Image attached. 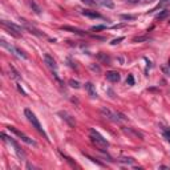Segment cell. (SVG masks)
Wrapping results in <instances>:
<instances>
[{"mask_svg": "<svg viewBox=\"0 0 170 170\" xmlns=\"http://www.w3.org/2000/svg\"><path fill=\"white\" fill-rule=\"evenodd\" d=\"M24 114H25V117L28 118V121H29V122L32 124V126H33L35 129L39 131L41 136H44V138H45L47 141H49V138H48V134L45 133V130L41 128V124H40V121L37 120L36 114H35L31 110V109H25V110H24Z\"/></svg>", "mask_w": 170, "mask_h": 170, "instance_id": "cell-1", "label": "cell"}, {"mask_svg": "<svg viewBox=\"0 0 170 170\" xmlns=\"http://www.w3.org/2000/svg\"><path fill=\"white\" fill-rule=\"evenodd\" d=\"M89 137H91L92 142L94 144V145L97 146L100 150H107L108 147H109L108 140L104 138V137H102L97 130H94V129H91V130H89Z\"/></svg>", "mask_w": 170, "mask_h": 170, "instance_id": "cell-2", "label": "cell"}, {"mask_svg": "<svg viewBox=\"0 0 170 170\" xmlns=\"http://www.w3.org/2000/svg\"><path fill=\"white\" fill-rule=\"evenodd\" d=\"M101 116L104 118H107L109 121H113V122H120V121H126V117H124L121 113H116V112H112L108 108H101L100 110Z\"/></svg>", "mask_w": 170, "mask_h": 170, "instance_id": "cell-3", "label": "cell"}, {"mask_svg": "<svg viewBox=\"0 0 170 170\" xmlns=\"http://www.w3.org/2000/svg\"><path fill=\"white\" fill-rule=\"evenodd\" d=\"M0 44H2V47H4L5 49H8L11 53L16 54V56H17V57H20V59H27V57H28L27 54H25V53H24L21 49H19L17 47H14V45H11V44H8L5 40H3V39H2V43H0Z\"/></svg>", "mask_w": 170, "mask_h": 170, "instance_id": "cell-4", "label": "cell"}, {"mask_svg": "<svg viewBox=\"0 0 170 170\" xmlns=\"http://www.w3.org/2000/svg\"><path fill=\"white\" fill-rule=\"evenodd\" d=\"M2 24L4 25V27L9 31V33H11L12 36L20 37V32L23 31V28H21V27H19V25H16V24H14V23H8L7 20H2Z\"/></svg>", "mask_w": 170, "mask_h": 170, "instance_id": "cell-5", "label": "cell"}, {"mask_svg": "<svg viewBox=\"0 0 170 170\" xmlns=\"http://www.w3.org/2000/svg\"><path fill=\"white\" fill-rule=\"evenodd\" d=\"M2 137H3V140H4V141H8V142L11 144V145L14 146V147H15V152H16V154H17L19 157H20L21 159H25V153L23 152V150H21V147L19 146V144L16 142V141H15L14 138H12V137H7L4 133H2Z\"/></svg>", "mask_w": 170, "mask_h": 170, "instance_id": "cell-6", "label": "cell"}, {"mask_svg": "<svg viewBox=\"0 0 170 170\" xmlns=\"http://www.w3.org/2000/svg\"><path fill=\"white\" fill-rule=\"evenodd\" d=\"M7 129H8L9 131H12V133H14V134H16V136H17V137H19V138H20L21 141H24L25 144H28V145H32V146H36V142H35L33 140H32V138H29V137H27L24 133H21V131H20V130H17V129H16V128H14V126H8Z\"/></svg>", "mask_w": 170, "mask_h": 170, "instance_id": "cell-7", "label": "cell"}, {"mask_svg": "<svg viewBox=\"0 0 170 170\" xmlns=\"http://www.w3.org/2000/svg\"><path fill=\"white\" fill-rule=\"evenodd\" d=\"M44 63H45V65L48 66V68H51L52 70H57V64L51 54H48V53L44 54Z\"/></svg>", "mask_w": 170, "mask_h": 170, "instance_id": "cell-8", "label": "cell"}, {"mask_svg": "<svg viewBox=\"0 0 170 170\" xmlns=\"http://www.w3.org/2000/svg\"><path fill=\"white\" fill-rule=\"evenodd\" d=\"M20 21H21V23L24 24V28H25V29H28V31L31 32V33L36 35V36H39V37H43V36H45V35H44V33H41V32H40L39 29H36V28H35L33 25H31L29 23H27V21H25L24 19H21Z\"/></svg>", "mask_w": 170, "mask_h": 170, "instance_id": "cell-9", "label": "cell"}, {"mask_svg": "<svg viewBox=\"0 0 170 170\" xmlns=\"http://www.w3.org/2000/svg\"><path fill=\"white\" fill-rule=\"evenodd\" d=\"M107 79L110 82H118L120 81V73L116 72V70H110V72H107Z\"/></svg>", "mask_w": 170, "mask_h": 170, "instance_id": "cell-10", "label": "cell"}, {"mask_svg": "<svg viewBox=\"0 0 170 170\" xmlns=\"http://www.w3.org/2000/svg\"><path fill=\"white\" fill-rule=\"evenodd\" d=\"M92 3H94L96 5H101V7H107V8H113L114 7L112 0H92Z\"/></svg>", "mask_w": 170, "mask_h": 170, "instance_id": "cell-11", "label": "cell"}, {"mask_svg": "<svg viewBox=\"0 0 170 170\" xmlns=\"http://www.w3.org/2000/svg\"><path fill=\"white\" fill-rule=\"evenodd\" d=\"M81 14L86 16V17H91V19H102V16L98 14V12L91 11V9H84V11H81Z\"/></svg>", "mask_w": 170, "mask_h": 170, "instance_id": "cell-12", "label": "cell"}, {"mask_svg": "<svg viewBox=\"0 0 170 170\" xmlns=\"http://www.w3.org/2000/svg\"><path fill=\"white\" fill-rule=\"evenodd\" d=\"M85 89H86L88 94L91 96L92 98H97V92H96V88H94V85H93L92 82H86V84H85Z\"/></svg>", "mask_w": 170, "mask_h": 170, "instance_id": "cell-13", "label": "cell"}, {"mask_svg": "<svg viewBox=\"0 0 170 170\" xmlns=\"http://www.w3.org/2000/svg\"><path fill=\"white\" fill-rule=\"evenodd\" d=\"M59 114L63 117V120H65L66 122L69 124V126L75 128V125H76V122H75V118H72V116H70V114H68L66 112H60Z\"/></svg>", "mask_w": 170, "mask_h": 170, "instance_id": "cell-14", "label": "cell"}, {"mask_svg": "<svg viewBox=\"0 0 170 170\" xmlns=\"http://www.w3.org/2000/svg\"><path fill=\"white\" fill-rule=\"evenodd\" d=\"M61 29L63 31H69V32H72V33H76V35H85V32L84 31H81V29H79V28H73V27H69V25H65V27H61Z\"/></svg>", "mask_w": 170, "mask_h": 170, "instance_id": "cell-15", "label": "cell"}, {"mask_svg": "<svg viewBox=\"0 0 170 170\" xmlns=\"http://www.w3.org/2000/svg\"><path fill=\"white\" fill-rule=\"evenodd\" d=\"M122 130L125 131V133H128V134H130V136H134V137H138V138H141V140H142V138H144V136H142V134H141V133H138V131H134V130H131V129H130V128H128V129H126V128H122Z\"/></svg>", "mask_w": 170, "mask_h": 170, "instance_id": "cell-16", "label": "cell"}, {"mask_svg": "<svg viewBox=\"0 0 170 170\" xmlns=\"http://www.w3.org/2000/svg\"><path fill=\"white\" fill-rule=\"evenodd\" d=\"M169 14H170V12L168 11V9H163L162 12H159V14L156 16V20H159V21H161V20H163V19H166V17H168V16H169Z\"/></svg>", "mask_w": 170, "mask_h": 170, "instance_id": "cell-17", "label": "cell"}, {"mask_svg": "<svg viewBox=\"0 0 170 170\" xmlns=\"http://www.w3.org/2000/svg\"><path fill=\"white\" fill-rule=\"evenodd\" d=\"M29 4H31L32 9L35 11V14H36V15H40V14H41V8L36 4V2H35V0H29Z\"/></svg>", "mask_w": 170, "mask_h": 170, "instance_id": "cell-18", "label": "cell"}, {"mask_svg": "<svg viewBox=\"0 0 170 170\" xmlns=\"http://www.w3.org/2000/svg\"><path fill=\"white\" fill-rule=\"evenodd\" d=\"M9 73H11L9 76H11L12 79H15V80H19V79H20V75H19V72H17V70H16L12 65L9 66Z\"/></svg>", "mask_w": 170, "mask_h": 170, "instance_id": "cell-19", "label": "cell"}, {"mask_svg": "<svg viewBox=\"0 0 170 170\" xmlns=\"http://www.w3.org/2000/svg\"><path fill=\"white\" fill-rule=\"evenodd\" d=\"M69 85L72 86V88H76V89L80 88V82L76 81V80H69Z\"/></svg>", "mask_w": 170, "mask_h": 170, "instance_id": "cell-20", "label": "cell"}, {"mask_svg": "<svg viewBox=\"0 0 170 170\" xmlns=\"http://www.w3.org/2000/svg\"><path fill=\"white\" fill-rule=\"evenodd\" d=\"M126 84L128 85H134V77H133V75H128V79H126Z\"/></svg>", "mask_w": 170, "mask_h": 170, "instance_id": "cell-21", "label": "cell"}, {"mask_svg": "<svg viewBox=\"0 0 170 170\" xmlns=\"http://www.w3.org/2000/svg\"><path fill=\"white\" fill-rule=\"evenodd\" d=\"M105 28H107V25H94V27H92L91 29H92V31H96V32H97V31H104Z\"/></svg>", "mask_w": 170, "mask_h": 170, "instance_id": "cell-22", "label": "cell"}, {"mask_svg": "<svg viewBox=\"0 0 170 170\" xmlns=\"http://www.w3.org/2000/svg\"><path fill=\"white\" fill-rule=\"evenodd\" d=\"M118 162L120 163H134V159L133 158H121Z\"/></svg>", "mask_w": 170, "mask_h": 170, "instance_id": "cell-23", "label": "cell"}, {"mask_svg": "<svg viewBox=\"0 0 170 170\" xmlns=\"http://www.w3.org/2000/svg\"><path fill=\"white\" fill-rule=\"evenodd\" d=\"M121 19H122V20H134L136 16H133V15H122V16H121Z\"/></svg>", "mask_w": 170, "mask_h": 170, "instance_id": "cell-24", "label": "cell"}, {"mask_svg": "<svg viewBox=\"0 0 170 170\" xmlns=\"http://www.w3.org/2000/svg\"><path fill=\"white\" fill-rule=\"evenodd\" d=\"M163 136H165L168 140H170V129L169 128H163Z\"/></svg>", "mask_w": 170, "mask_h": 170, "instance_id": "cell-25", "label": "cell"}, {"mask_svg": "<svg viewBox=\"0 0 170 170\" xmlns=\"http://www.w3.org/2000/svg\"><path fill=\"white\" fill-rule=\"evenodd\" d=\"M125 39V37H118V39H114V40H112V45H116V44H118V43H120V41H122Z\"/></svg>", "mask_w": 170, "mask_h": 170, "instance_id": "cell-26", "label": "cell"}, {"mask_svg": "<svg viewBox=\"0 0 170 170\" xmlns=\"http://www.w3.org/2000/svg\"><path fill=\"white\" fill-rule=\"evenodd\" d=\"M17 89H19V92H21V93H23V94L25 96V92L23 91V88H21V86H20V85H19V84H17Z\"/></svg>", "mask_w": 170, "mask_h": 170, "instance_id": "cell-27", "label": "cell"}, {"mask_svg": "<svg viewBox=\"0 0 170 170\" xmlns=\"http://www.w3.org/2000/svg\"><path fill=\"white\" fill-rule=\"evenodd\" d=\"M130 3H137V2H140V0H129Z\"/></svg>", "mask_w": 170, "mask_h": 170, "instance_id": "cell-28", "label": "cell"}, {"mask_svg": "<svg viewBox=\"0 0 170 170\" xmlns=\"http://www.w3.org/2000/svg\"><path fill=\"white\" fill-rule=\"evenodd\" d=\"M165 2H168V0H162V2L159 3V5H161V4H163V3H165ZM159 5H158V7H159Z\"/></svg>", "mask_w": 170, "mask_h": 170, "instance_id": "cell-29", "label": "cell"}, {"mask_svg": "<svg viewBox=\"0 0 170 170\" xmlns=\"http://www.w3.org/2000/svg\"><path fill=\"white\" fill-rule=\"evenodd\" d=\"M81 2H84V3H91L89 0H81Z\"/></svg>", "mask_w": 170, "mask_h": 170, "instance_id": "cell-30", "label": "cell"}, {"mask_svg": "<svg viewBox=\"0 0 170 170\" xmlns=\"http://www.w3.org/2000/svg\"><path fill=\"white\" fill-rule=\"evenodd\" d=\"M169 68H170V61H169Z\"/></svg>", "mask_w": 170, "mask_h": 170, "instance_id": "cell-31", "label": "cell"}, {"mask_svg": "<svg viewBox=\"0 0 170 170\" xmlns=\"http://www.w3.org/2000/svg\"><path fill=\"white\" fill-rule=\"evenodd\" d=\"M169 142H170V140H169Z\"/></svg>", "mask_w": 170, "mask_h": 170, "instance_id": "cell-32", "label": "cell"}]
</instances>
